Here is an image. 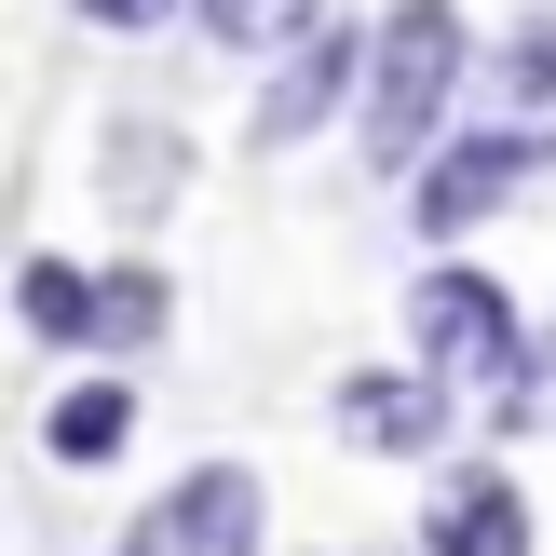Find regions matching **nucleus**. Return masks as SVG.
I'll use <instances>...</instances> for the list:
<instances>
[{
  "instance_id": "ddd939ff",
  "label": "nucleus",
  "mask_w": 556,
  "mask_h": 556,
  "mask_svg": "<svg viewBox=\"0 0 556 556\" xmlns=\"http://www.w3.org/2000/svg\"><path fill=\"white\" fill-rule=\"evenodd\" d=\"M326 14H340V0H190V27L231 41V54H299Z\"/></svg>"
},
{
  "instance_id": "0eeeda50",
  "label": "nucleus",
  "mask_w": 556,
  "mask_h": 556,
  "mask_svg": "<svg viewBox=\"0 0 556 556\" xmlns=\"http://www.w3.org/2000/svg\"><path fill=\"white\" fill-rule=\"evenodd\" d=\"M421 556H543L530 530V489L503 476V462H448L421 503Z\"/></svg>"
},
{
  "instance_id": "39448f33",
  "label": "nucleus",
  "mask_w": 556,
  "mask_h": 556,
  "mask_svg": "<svg viewBox=\"0 0 556 556\" xmlns=\"http://www.w3.org/2000/svg\"><path fill=\"white\" fill-rule=\"evenodd\" d=\"M448 421H462V394L434 367H340V394H326V434L340 448H367V462H434L448 448Z\"/></svg>"
},
{
  "instance_id": "9d476101",
  "label": "nucleus",
  "mask_w": 556,
  "mask_h": 556,
  "mask_svg": "<svg viewBox=\"0 0 556 556\" xmlns=\"http://www.w3.org/2000/svg\"><path fill=\"white\" fill-rule=\"evenodd\" d=\"M489 109H503V136H530V150L556 163V27H543V14L489 54Z\"/></svg>"
},
{
  "instance_id": "f03ea898",
  "label": "nucleus",
  "mask_w": 556,
  "mask_h": 556,
  "mask_svg": "<svg viewBox=\"0 0 556 556\" xmlns=\"http://www.w3.org/2000/svg\"><path fill=\"white\" fill-rule=\"evenodd\" d=\"M407 367H434L462 407H503L516 367H530V326H516V286H489L476 258H434L421 286H407Z\"/></svg>"
},
{
  "instance_id": "423d86ee",
  "label": "nucleus",
  "mask_w": 556,
  "mask_h": 556,
  "mask_svg": "<svg viewBox=\"0 0 556 556\" xmlns=\"http://www.w3.org/2000/svg\"><path fill=\"white\" fill-rule=\"evenodd\" d=\"M326 109H367V27H340V14H326L299 54H271V96L244 109V136H258V150H299Z\"/></svg>"
},
{
  "instance_id": "9b49d317",
  "label": "nucleus",
  "mask_w": 556,
  "mask_h": 556,
  "mask_svg": "<svg viewBox=\"0 0 556 556\" xmlns=\"http://www.w3.org/2000/svg\"><path fill=\"white\" fill-rule=\"evenodd\" d=\"M14 326L27 340H96V271L54 258V244H27L14 258Z\"/></svg>"
},
{
  "instance_id": "2eb2a0df",
  "label": "nucleus",
  "mask_w": 556,
  "mask_h": 556,
  "mask_svg": "<svg viewBox=\"0 0 556 556\" xmlns=\"http://www.w3.org/2000/svg\"><path fill=\"white\" fill-rule=\"evenodd\" d=\"M68 14H81V27H109V41H150V27H177L190 0H68Z\"/></svg>"
},
{
  "instance_id": "7ed1b4c3",
  "label": "nucleus",
  "mask_w": 556,
  "mask_h": 556,
  "mask_svg": "<svg viewBox=\"0 0 556 556\" xmlns=\"http://www.w3.org/2000/svg\"><path fill=\"white\" fill-rule=\"evenodd\" d=\"M258 543H271L258 462H190V476H163V503L123 530V556H258Z\"/></svg>"
},
{
  "instance_id": "4468645a",
  "label": "nucleus",
  "mask_w": 556,
  "mask_h": 556,
  "mask_svg": "<svg viewBox=\"0 0 556 556\" xmlns=\"http://www.w3.org/2000/svg\"><path fill=\"white\" fill-rule=\"evenodd\" d=\"M543 421H556V326L530 340V367H516V394L489 407V434H543Z\"/></svg>"
},
{
  "instance_id": "f257e3e1",
  "label": "nucleus",
  "mask_w": 556,
  "mask_h": 556,
  "mask_svg": "<svg viewBox=\"0 0 556 556\" xmlns=\"http://www.w3.org/2000/svg\"><path fill=\"white\" fill-rule=\"evenodd\" d=\"M489 81V41L462 0H394V14L367 27V109H353V150L380 163V177H421L434 150H448V109Z\"/></svg>"
},
{
  "instance_id": "6e6552de",
  "label": "nucleus",
  "mask_w": 556,
  "mask_h": 556,
  "mask_svg": "<svg viewBox=\"0 0 556 556\" xmlns=\"http://www.w3.org/2000/svg\"><path fill=\"white\" fill-rule=\"evenodd\" d=\"M96 190L150 231V217H177V190H190V136L177 123H150V109H123V123L96 136Z\"/></svg>"
},
{
  "instance_id": "f8f14e48",
  "label": "nucleus",
  "mask_w": 556,
  "mask_h": 556,
  "mask_svg": "<svg viewBox=\"0 0 556 556\" xmlns=\"http://www.w3.org/2000/svg\"><path fill=\"white\" fill-rule=\"evenodd\" d=\"M163 326H177V286H163L150 258H109V271H96V353L123 367V353H150Z\"/></svg>"
},
{
  "instance_id": "20e7f679",
  "label": "nucleus",
  "mask_w": 556,
  "mask_h": 556,
  "mask_svg": "<svg viewBox=\"0 0 556 556\" xmlns=\"http://www.w3.org/2000/svg\"><path fill=\"white\" fill-rule=\"evenodd\" d=\"M530 177H543V150H530V136L476 123V136H448V150H434L421 177H407V217H421V244L448 258V244H462V231H489V217H503Z\"/></svg>"
},
{
  "instance_id": "1a4fd4ad",
  "label": "nucleus",
  "mask_w": 556,
  "mask_h": 556,
  "mask_svg": "<svg viewBox=\"0 0 556 556\" xmlns=\"http://www.w3.org/2000/svg\"><path fill=\"white\" fill-rule=\"evenodd\" d=\"M136 421H150V407H136V380H123V367H96V380H68V394L41 407V448L96 476V462H123V448H136Z\"/></svg>"
}]
</instances>
